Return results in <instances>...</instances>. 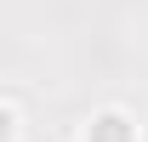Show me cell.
Listing matches in <instances>:
<instances>
[{"label": "cell", "instance_id": "1", "mask_svg": "<svg viewBox=\"0 0 148 142\" xmlns=\"http://www.w3.org/2000/svg\"><path fill=\"white\" fill-rule=\"evenodd\" d=\"M86 142H143V131H137L131 114L103 108V114H91V125H86Z\"/></svg>", "mask_w": 148, "mask_h": 142}, {"label": "cell", "instance_id": "2", "mask_svg": "<svg viewBox=\"0 0 148 142\" xmlns=\"http://www.w3.org/2000/svg\"><path fill=\"white\" fill-rule=\"evenodd\" d=\"M17 108H12V102H0V142H17Z\"/></svg>", "mask_w": 148, "mask_h": 142}]
</instances>
